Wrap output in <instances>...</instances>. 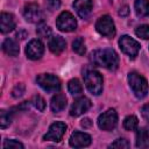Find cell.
<instances>
[{
  "mask_svg": "<svg viewBox=\"0 0 149 149\" xmlns=\"http://www.w3.org/2000/svg\"><path fill=\"white\" fill-rule=\"evenodd\" d=\"M90 59L94 65L102 66L108 70H115L119 66V56L111 48L94 50L91 54Z\"/></svg>",
  "mask_w": 149,
  "mask_h": 149,
  "instance_id": "cell-1",
  "label": "cell"
},
{
  "mask_svg": "<svg viewBox=\"0 0 149 149\" xmlns=\"http://www.w3.org/2000/svg\"><path fill=\"white\" fill-rule=\"evenodd\" d=\"M128 84H129V87L132 88L133 93L135 94V97L139 99L144 98L149 91L147 79L142 74H140L135 71H132L128 73Z\"/></svg>",
  "mask_w": 149,
  "mask_h": 149,
  "instance_id": "cell-2",
  "label": "cell"
},
{
  "mask_svg": "<svg viewBox=\"0 0 149 149\" xmlns=\"http://www.w3.org/2000/svg\"><path fill=\"white\" fill-rule=\"evenodd\" d=\"M84 83L92 94L99 95L102 92V76L98 71L86 70L84 72Z\"/></svg>",
  "mask_w": 149,
  "mask_h": 149,
  "instance_id": "cell-3",
  "label": "cell"
},
{
  "mask_svg": "<svg viewBox=\"0 0 149 149\" xmlns=\"http://www.w3.org/2000/svg\"><path fill=\"white\" fill-rule=\"evenodd\" d=\"M36 81L40 87H42L44 91L52 93L61 90V80L58 77L51 73H41L36 77Z\"/></svg>",
  "mask_w": 149,
  "mask_h": 149,
  "instance_id": "cell-4",
  "label": "cell"
},
{
  "mask_svg": "<svg viewBox=\"0 0 149 149\" xmlns=\"http://www.w3.org/2000/svg\"><path fill=\"white\" fill-rule=\"evenodd\" d=\"M97 123L101 130H105V132L113 130L118 125V114H116L115 109L109 108L106 112H104L102 114H100L98 116Z\"/></svg>",
  "mask_w": 149,
  "mask_h": 149,
  "instance_id": "cell-5",
  "label": "cell"
},
{
  "mask_svg": "<svg viewBox=\"0 0 149 149\" xmlns=\"http://www.w3.org/2000/svg\"><path fill=\"white\" fill-rule=\"evenodd\" d=\"M56 27L61 31L70 33L77 28V21L70 12H62L56 19Z\"/></svg>",
  "mask_w": 149,
  "mask_h": 149,
  "instance_id": "cell-6",
  "label": "cell"
},
{
  "mask_svg": "<svg viewBox=\"0 0 149 149\" xmlns=\"http://www.w3.org/2000/svg\"><path fill=\"white\" fill-rule=\"evenodd\" d=\"M95 29L97 31L106 37H113L115 35V26L114 21L109 15H102L95 22Z\"/></svg>",
  "mask_w": 149,
  "mask_h": 149,
  "instance_id": "cell-7",
  "label": "cell"
},
{
  "mask_svg": "<svg viewBox=\"0 0 149 149\" xmlns=\"http://www.w3.org/2000/svg\"><path fill=\"white\" fill-rule=\"evenodd\" d=\"M119 45L121 48V50L128 55L130 58H135L140 51V44L137 41H135L134 38H132L128 35H123L120 37L119 40Z\"/></svg>",
  "mask_w": 149,
  "mask_h": 149,
  "instance_id": "cell-8",
  "label": "cell"
},
{
  "mask_svg": "<svg viewBox=\"0 0 149 149\" xmlns=\"http://www.w3.org/2000/svg\"><path fill=\"white\" fill-rule=\"evenodd\" d=\"M65 130H66V125L62 121H57V122H54L47 134L43 136V140L45 141H54V142H59L63 137V135L65 134Z\"/></svg>",
  "mask_w": 149,
  "mask_h": 149,
  "instance_id": "cell-9",
  "label": "cell"
},
{
  "mask_svg": "<svg viewBox=\"0 0 149 149\" xmlns=\"http://www.w3.org/2000/svg\"><path fill=\"white\" fill-rule=\"evenodd\" d=\"M23 16L30 23H40L42 22V12L37 3L30 2L27 3L23 8Z\"/></svg>",
  "mask_w": 149,
  "mask_h": 149,
  "instance_id": "cell-10",
  "label": "cell"
},
{
  "mask_svg": "<svg viewBox=\"0 0 149 149\" xmlns=\"http://www.w3.org/2000/svg\"><path fill=\"white\" fill-rule=\"evenodd\" d=\"M43 52H44V45L43 43L35 38V40H31L29 41V43L27 44L26 47V55L29 59L31 61H37L40 59L42 56H43Z\"/></svg>",
  "mask_w": 149,
  "mask_h": 149,
  "instance_id": "cell-11",
  "label": "cell"
},
{
  "mask_svg": "<svg viewBox=\"0 0 149 149\" xmlns=\"http://www.w3.org/2000/svg\"><path fill=\"white\" fill-rule=\"evenodd\" d=\"M91 106H92V102L88 98L79 97L73 101V104L70 108V115L71 116H79V115L84 114L85 112H87L91 108Z\"/></svg>",
  "mask_w": 149,
  "mask_h": 149,
  "instance_id": "cell-12",
  "label": "cell"
},
{
  "mask_svg": "<svg viewBox=\"0 0 149 149\" xmlns=\"http://www.w3.org/2000/svg\"><path fill=\"white\" fill-rule=\"evenodd\" d=\"M91 136L83 132H73L69 139V143L73 148H83L91 144Z\"/></svg>",
  "mask_w": 149,
  "mask_h": 149,
  "instance_id": "cell-13",
  "label": "cell"
},
{
  "mask_svg": "<svg viewBox=\"0 0 149 149\" xmlns=\"http://www.w3.org/2000/svg\"><path fill=\"white\" fill-rule=\"evenodd\" d=\"M93 1L92 0H74L73 8L76 9L77 14L81 19H87L92 12Z\"/></svg>",
  "mask_w": 149,
  "mask_h": 149,
  "instance_id": "cell-14",
  "label": "cell"
},
{
  "mask_svg": "<svg viewBox=\"0 0 149 149\" xmlns=\"http://www.w3.org/2000/svg\"><path fill=\"white\" fill-rule=\"evenodd\" d=\"M15 28V19L10 13H1L0 15V30L2 34H7Z\"/></svg>",
  "mask_w": 149,
  "mask_h": 149,
  "instance_id": "cell-15",
  "label": "cell"
},
{
  "mask_svg": "<svg viewBox=\"0 0 149 149\" xmlns=\"http://www.w3.org/2000/svg\"><path fill=\"white\" fill-rule=\"evenodd\" d=\"M48 47L50 49V51L55 55H59L64 51L65 47H66V42L62 36H52L49 40Z\"/></svg>",
  "mask_w": 149,
  "mask_h": 149,
  "instance_id": "cell-16",
  "label": "cell"
},
{
  "mask_svg": "<svg viewBox=\"0 0 149 149\" xmlns=\"http://www.w3.org/2000/svg\"><path fill=\"white\" fill-rule=\"evenodd\" d=\"M66 106V97L62 93H57L55 94L52 98H51V101H50V107H51V111L54 113H59L62 112Z\"/></svg>",
  "mask_w": 149,
  "mask_h": 149,
  "instance_id": "cell-17",
  "label": "cell"
},
{
  "mask_svg": "<svg viewBox=\"0 0 149 149\" xmlns=\"http://www.w3.org/2000/svg\"><path fill=\"white\" fill-rule=\"evenodd\" d=\"M2 50H3L7 55H9V56H12V57L17 56L19 52H20L19 44H17L13 38H6V40L3 41V43H2Z\"/></svg>",
  "mask_w": 149,
  "mask_h": 149,
  "instance_id": "cell-18",
  "label": "cell"
},
{
  "mask_svg": "<svg viewBox=\"0 0 149 149\" xmlns=\"http://www.w3.org/2000/svg\"><path fill=\"white\" fill-rule=\"evenodd\" d=\"M136 147L137 148H148L149 147V133L146 128L136 129Z\"/></svg>",
  "mask_w": 149,
  "mask_h": 149,
  "instance_id": "cell-19",
  "label": "cell"
},
{
  "mask_svg": "<svg viewBox=\"0 0 149 149\" xmlns=\"http://www.w3.org/2000/svg\"><path fill=\"white\" fill-rule=\"evenodd\" d=\"M135 13L140 17L149 15V0H135L134 2Z\"/></svg>",
  "mask_w": 149,
  "mask_h": 149,
  "instance_id": "cell-20",
  "label": "cell"
},
{
  "mask_svg": "<svg viewBox=\"0 0 149 149\" xmlns=\"http://www.w3.org/2000/svg\"><path fill=\"white\" fill-rule=\"evenodd\" d=\"M68 90L72 95H78L83 92V86L77 78H73L68 83Z\"/></svg>",
  "mask_w": 149,
  "mask_h": 149,
  "instance_id": "cell-21",
  "label": "cell"
},
{
  "mask_svg": "<svg viewBox=\"0 0 149 149\" xmlns=\"http://www.w3.org/2000/svg\"><path fill=\"white\" fill-rule=\"evenodd\" d=\"M139 126V120L135 115H128L123 120V128L126 130H136Z\"/></svg>",
  "mask_w": 149,
  "mask_h": 149,
  "instance_id": "cell-22",
  "label": "cell"
},
{
  "mask_svg": "<svg viewBox=\"0 0 149 149\" xmlns=\"http://www.w3.org/2000/svg\"><path fill=\"white\" fill-rule=\"evenodd\" d=\"M72 49L74 52H77L78 55L83 56L86 51V48H85V43H84V40L83 37H77L73 42H72Z\"/></svg>",
  "mask_w": 149,
  "mask_h": 149,
  "instance_id": "cell-23",
  "label": "cell"
},
{
  "mask_svg": "<svg viewBox=\"0 0 149 149\" xmlns=\"http://www.w3.org/2000/svg\"><path fill=\"white\" fill-rule=\"evenodd\" d=\"M36 34L40 36V37H49L51 35V29L49 26H47L45 23L43 22H40L37 24V28H36Z\"/></svg>",
  "mask_w": 149,
  "mask_h": 149,
  "instance_id": "cell-24",
  "label": "cell"
},
{
  "mask_svg": "<svg viewBox=\"0 0 149 149\" xmlns=\"http://www.w3.org/2000/svg\"><path fill=\"white\" fill-rule=\"evenodd\" d=\"M135 34L137 37L143 40H149V24H141L136 28Z\"/></svg>",
  "mask_w": 149,
  "mask_h": 149,
  "instance_id": "cell-25",
  "label": "cell"
},
{
  "mask_svg": "<svg viewBox=\"0 0 149 149\" xmlns=\"http://www.w3.org/2000/svg\"><path fill=\"white\" fill-rule=\"evenodd\" d=\"M31 104H33L34 107L37 108V111H40V112H43V111L45 109V101H44V99H43L40 94H36V95L33 97Z\"/></svg>",
  "mask_w": 149,
  "mask_h": 149,
  "instance_id": "cell-26",
  "label": "cell"
},
{
  "mask_svg": "<svg viewBox=\"0 0 149 149\" xmlns=\"http://www.w3.org/2000/svg\"><path fill=\"white\" fill-rule=\"evenodd\" d=\"M12 118H10V113H8L7 111L5 109H1L0 111V127L1 128H6L10 125V121Z\"/></svg>",
  "mask_w": 149,
  "mask_h": 149,
  "instance_id": "cell-27",
  "label": "cell"
},
{
  "mask_svg": "<svg viewBox=\"0 0 149 149\" xmlns=\"http://www.w3.org/2000/svg\"><path fill=\"white\" fill-rule=\"evenodd\" d=\"M3 148L5 149H23V144L16 140H6L3 142Z\"/></svg>",
  "mask_w": 149,
  "mask_h": 149,
  "instance_id": "cell-28",
  "label": "cell"
},
{
  "mask_svg": "<svg viewBox=\"0 0 149 149\" xmlns=\"http://www.w3.org/2000/svg\"><path fill=\"white\" fill-rule=\"evenodd\" d=\"M111 147L112 148H129V142L126 140V139H118V140H115L112 144H111Z\"/></svg>",
  "mask_w": 149,
  "mask_h": 149,
  "instance_id": "cell-29",
  "label": "cell"
},
{
  "mask_svg": "<svg viewBox=\"0 0 149 149\" xmlns=\"http://www.w3.org/2000/svg\"><path fill=\"white\" fill-rule=\"evenodd\" d=\"M24 90H26V87H24L23 84H17V85L14 86V88L12 91V95L14 98H20L24 93Z\"/></svg>",
  "mask_w": 149,
  "mask_h": 149,
  "instance_id": "cell-30",
  "label": "cell"
},
{
  "mask_svg": "<svg viewBox=\"0 0 149 149\" xmlns=\"http://www.w3.org/2000/svg\"><path fill=\"white\" fill-rule=\"evenodd\" d=\"M45 6L50 12H54L59 8L61 0H45Z\"/></svg>",
  "mask_w": 149,
  "mask_h": 149,
  "instance_id": "cell-31",
  "label": "cell"
},
{
  "mask_svg": "<svg viewBox=\"0 0 149 149\" xmlns=\"http://www.w3.org/2000/svg\"><path fill=\"white\" fill-rule=\"evenodd\" d=\"M141 114H142L143 119L149 122V102L142 106V108H141Z\"/></svg>",
  "mask_w": 149,
  "mask_h": 149,
  "instance_id": "cell-32",
  "label": "cell"
},
{
  "mask_svg": "<svg viewBox=\"0 0 149 149\" xmlns=\"http://www.w3.org/2000/svg\"><path fill=\"white\" fill-rule=\"evenodd\" d=\"M128 13H129L128 6H123V7L120 8V10H119V15H121V16H126V15H128Z\"/></svg>",
  "mask_w": 149,
  "mask_h": 149,
  "instance_id": "cell-33",
  "label": "cell"
},
{
  "mask_svg": "<svg viewBox=\"0 0 149 149\" xmlns=\"http://www.w3.org/2000/svg\"><path fill=\"white\" fill-rule=\"evenodd\" d=\"M80 125L84 127V128H88V127H91V125H92V121L90 120V119H83L81 120V122H80Z\"/></svg>",
  "mask_w": 149,
  "mask_h": 149,
  "instance_id": "cell-34",
  "label": "cell"
}]
</instances>
